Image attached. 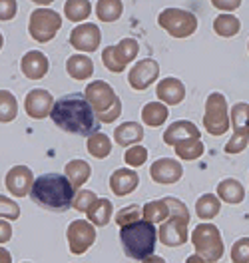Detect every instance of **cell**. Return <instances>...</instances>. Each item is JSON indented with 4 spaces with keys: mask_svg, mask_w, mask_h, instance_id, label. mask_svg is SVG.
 I'll return each instance as SVG.
<instances>
[{
    "mask_svg": "<svg viewBox=\"0 0 249 263\" xmlns=\"http://www.w3.org/2000/svg\"><path fill=\"white\" fill-rule=\"evenodd\" d=\"M216 196L219 197L221 201L235 205V203H241V201L245 199V187L235 180V178H227V180H223L217 183Z\"/></svg>",
    "mask_w": 249,
    "mask_h": 263,
    "instance_id": "obj_24",
    "label": "cell"
},
{
    "mask_svg": "<svg viewBox=\"0 0 249 263\" xmlns=\"http://www.w3.org/2000/svg\"><path fill=\"white\" fill-rule=\"evenodd\" d=\"M102 42V32L94 22H82L70 32V44L78 52H96Z\"/></svg>",
    "mask_w": 249,
    "mask_h": 263,
    "instance_id": "obj_12",
    "label": "cell"
},
{
    "mask_svg": "<svg viewBox=\"0 0 249 263\" xmlns=\"http://www.w3.org/2000/svg\"><path fill=\"white\" fill-rule=\"evenodd\" d=\"M233 263H249V237H239L232 247Z\"/></svg>",
    "mask_w": 249,
    "mask_h": 263,
    "instance_id": "obj_40",
    "label": "cell"
},
{
    "mask_svg": "<svg viewBox=\"0 0 249 263\" xmlns=\"http://www.w3.org/2000/svg\"><path fill=\"white\" fill-rule=\"evenodd\" d=\"M241 30V22L233 14H227V12H221L219 16L214 20V32L221 38H233L235 34Z\"/></svg>",
    "mask_w": 249,
    "mask_h": 263,
    "instance_id": "obj_31",
    "label": "cell"
},
{
    "mask_svg": "<svg viewBox=\"0 0 249 263\" xmlns=\"http://www.w3.org/2000/svg\"><path fill=\"white\" fill-rule=\"evenodd\" d=\"M138 183H140V178H138V174L133 170H130V167H120V170H116L110 176V190L118 197L130 196L132 192H136Z\"/></svg>",
    "mask_w": 249,
    "mask_h": 263,
    "instance_id": "obj_19",
    "label": "cell"
},
{
    "mask_svg": "<svg viewBox=\"0 0 249 263\" xmlns=\"http://www.w3.org/2000/svg\"><path fill=\"white\" fill-rule=\"evenodd\" d=\"M64 176H66L70 183L74 185V190H80L86 181L90 180L92 176V167L86 160H72L66 164V170H64Z\"/></svg>",
    "mask_w": 249,
    "mask_h": 263,
    "instance_id": "obj_25",
    "label": "cell"
},
{
    "mask_svg": "<svg viewBox=\"0 0 249 263\" xmlns=\"http://www.w3.org/2000/svg\"><path fill=\"white\" fill-rule=\"evenodd\" d=\"M112 212H114L112 201L106 199V197H98V199L90 205V210L86 212V217H88V221H90L94 228H106V226L112 221Z\"/></svg>",
    "mask_w": 249,
    "mask_h": 263,
    "instance_id": "obj_22",
    "label": "cell"
},
{
    "mask_svg": "<svg viewBox=\"0 0 249 263\" xmlns=\"http://www.w3.org/2000/svg\"><path fill=\"white\" fill-rule=\"evenodd\" d=\"M191 243L196 255L205 263H216L223 257V237L214 223H199L191 231Z\"/></svg>",
    "mask_w": 249,
    "mask_h": 263,
    "instance_id": "obj_4",
    "label": "cell"
},
{
    "mask_svg": "<svg viewBox=\"0 0 249 263\" xmlns=\"http://www.w3.org/2000/svg\"><path fill=\"white\" fill-rule=\"evenodd\" d=\"M158 24L174 38H187L198 30V16L183 8H166L158 14Z\"/></svg>",
    "mask_w": 249,
    "mask_h": 263,
    "instance_id": "obj_5",
    "label": "cell"
},
{
    "mask_svg": "<svg viewBox=\"0 0 249 263\" xmlns=\"http://www.w3.org/2000/svg\"><path fill=\"white\" fill-rule=\"evenodd\" d=\"M249 142V132H235L233 138L225 146V154H239L243 152Z\"/></svg>",
    "mask_w": 249,
    "mask_h": 263,
    "instance_id": "obj_42",
    "label": "cell"
},
{
    "mask_svg": "<svg viewBox=\"0 0 249 263\" xmlns=\"http://www.w3.org/2000/svg\"><path fill=\"white\" fill-rule=\"evenodd\" d=\"M62 26V16L52 8H36L28 18V32L36 42H50Z\"/></svg>",
    "mask_w": 249,
    "mask_h": 263,
    "instance_id": "obj_6",
    "label": "cell"
},
{
    "mask_svg": "<svg viewBox=\"0 0 249 263\" xmlns=\"http://www.w3.org/2000/svg\"><path fill=\"white\" fill-rule=\"evenodd\" d=\"M174 152H176V156L183 160V162H191V160H198L203 156V144H201V140L199 138H189V140H182V142H176L174 146Z\"/></svg>",
    "mask_w": 249,
    "mask_h": 263,
    "instance_id": "obj_26",
    "label": "cell"
},
{
    "mask_svg": "<svg viewBox=\"0 0 249 263\" xmlns=\"http://www.w3.org/2000/svg\"><path fill=\"white\" fill-rule=\"evenodd\" d=\"M185 263H205L199 255H189L187 259H185Z\"/></svg>",
    "mask_w": 249,
    "mask_h": 263,
    "instance_id": "obj_49",
    "label": "cell"
},
{
    "mask_svg": "<svg viewBox=\"0 0 249 263\" xmlns=\"http://www.w3.org/2000/svg\"><path fill=\"white\" fill-rule=\"evenodd\" d=\"M98 197L94 192H90V190H78L76 192V196H74V201H72V208L76 210V212H88L90 210V205L96 201Z\"/></svg>",
    "mask_w": 249,
    "mask_h": 263,
    "instance_id": "obj_39",
    "label": "cell"
},
{
    "mask_svg": "<svg viewBox=\"0 0 249 263\" xmlns=\"http://www.w3.org/2000/svg\"><path fill=\"white\" fill-rule=\"evenodd\" d=\"M18 217H20V205H18L12 197L0 194V219L16 221Z\"/></svg>",
    "mask_w": 249,
    "mask_h": 263,
    "instance_id": "obj_38",
    "label": "cell"
},
{
    "mask_svg": "<svg viewBox=\"0 0 249 263\" xmlns=\"http://www.w3.org/2000/svg\"><path fill=\"white\" fill-rule=\"evenodd\" d=\"M124 12L122 0H98L96 2V16L102 22H116Z\"/></svg>",
    "mask_w": 249,
    "mask_h": 263,
    "instance_id": "obj_33",
    "label": "cell"
},
{
    "mask_svg": "<svg viewBox=\"0 0 249 263\" xmlns=\"http://www.w3.org/2000/svg\"><path fill=\"white\" fill-rule=\"evenodd\" d=\"M144 263H167L162 255H149V257H146L144 259Z\"/></svg>",
    "mask_w": 249,
    "mask_h": 263,
    "instance_id": "obj_48",
    "label": "cell"
},
{
    "mask_svg": "<svg viewBox=\"0 0 249 263\" xmlns=\"http://www.w3.org/2000/svg\"><path fill=\"white\" fill-rule=\"evenodd\" d=\"M18 116L16 96L10 90H0V124H10Z\"/></svg>",
    "mask_w": 249,
    "mask_h": 263,
    "instance_id": "obj_34",
    "label": "cell"
},
{
    "mask_svg": "<svg viewBox=\"0 0 249 263\" xmlns=\"http://www.w3.org/2000/svg\"><path fill=\"white\" fill-rule=\"evenodd\" d=\"M50 118L60 130L68 134L88 138L94 132H100V120L94 108L84 98V94H78V92L54 100Z\"/></svg>",
    "mask_w": 249,
    "mask_h": 263,
    "instance_id": "obj_1",
    "label": "cell"
},
{
    "mask_svg": "<svg viewBox=\"0 0 249 263\" xmlns=\"http://www.w3.org/2000/svg\"><path fill=\"white\" fill-rule=\"evenodd\" d=\"M229 122L233 124L235 132H249V104H235L229 114Z\"/></svg>",
    "mask_w": 249,
    "mask_h": 263,
    "instance_id": "obj_35",
    "label": "cell"
},
{
    "mask_svg": "<svg viewBox=\"0 0 249 263\" xmlns=\"http://www.w3.org/2000/svg\"><path fill=\"white\" fill-rule=\"evenodd\" d=\"M187 223L185 219L180 217H167L164 223H160V231H158V237H160V243L166 247H180L187 243Z\"/></svg>",
    "mask_w": 249,
    "mask_h": 263,
    "instance_id": "obj_13",
    "label": "cell"
},
{
    "mask_svg": "<svg viewBox=\"0 0 249 263\" xmlns=\"http://www.w3.org/2000/svg\"><path fill=\"white\" fill-rule=\"evenodd\" d=\"M221 210V199L214 194H203L199 196V199L196 201V215L203 221L214 219Z\"/></svg>",
    "mask_w": 249,
    "mask_h": 263,
    "instance_id": "obj_29",
    "label": "cell"
},
{
    "mask_svg": "<svg viewBox=\"0 0 249 263\" xmlns=\"http://www.w3.org/2000/svg\"><path fill=\"white\" fill-rule=\"evenodd\" d=\"M28 196L32 197V201L38 208H42L46 212L62 214L72 208L76 190L62 174H42V176L34 178L32 190Z\"/></svg>",
    "mask_w": 249,
    "mask_h": 263,
    "instance_id": "obj_2",
    "label": "cell"
},
{
    "mask_svg": "<svg viewBox=\"0 0 249 263\" xmlns=\"http://www.w3.org/2000/svg\"><path fill=\"white\" fill-rule=\"evenodd\" d=\"M142 140H144V128L138 122H124L114 130V142L118 146L130 148V146H136Z\"/></svg>",
    "mask_w": 249,
    "mask_h": 263,
    "instance_id": "obj_21",
    "label": "cell"
},
{
    "mask_svg": "<svg viewBox=\"0 0 249 263\" xmlns=\"http://www.w3.org/2000/svg\"><path fill=\"white\" fill-rule=\"evenodd\" d=\"M86 148H88V154L96 160H104L110 156L112 152V142L106 134L102 132H94L92 136H88V142H86Z\"/></svg>",
    "mask_w": 249,
    "mask_h": 263,
    "instance_id": "obj_28",
    "label": "cell"
},
{
    "mask_svg": "<svg viewBox=\"0 0 249 263\" xmlns=\"http://www.w3.org/2000/svg\"><path fill=\"white\" fill-rule=\"evenodd\" d=\"M241 2L243 0H212V4L216 6L217 10H221V12H233V10H237L239 6H241Z\"/></svg>",
    "mask_w": 249,
    "mask_h": 263,
    "instance_id": "obj_45",
    "label": "cell"
},
{
    "mask_svg": "<svg viewBox=\"0 0 249 263\" xmlns=\"http://www.w3.org/2000/svg\"><path fill=\"white\" fill-rule=\"evenodd\" d=\"M164 201L169 210V217H180V219L189 221V212H187V205L183 201L176 199V197H164Z\"/></svg>",
    "mask_w": 249,
    "mask_h": 263,
    "instance_id": "obj_41",
    "label": "cell"
},
{
    "mask_svg": "<svg viewBox=\"0 0 249 263\" xmlns=\"http://www.w3.org/2000/svg\"><path fill=\"white\" fill-rule=\"evenodd\" d=\"M122 249L130 259L144 261L146 257L154 255L156 241H158V228L146 219H138L120 230Z\"/></svg>",
    "mask_w": 249,
    "mask_h": 263,
    "instance_id": "obj_3",
    "label": "cell"
},
{
    "mask_svg": "<svg viewBox=\"0 0 249 263\" xmlns=\"http://www.w3.org/2000/svg\"><path fill=\"white\" fill-rule=\"evenodd\" d=\"M158 76H160V64L154 58H144V60H138L130 68L128 84L132 86L133 90L144 92V90H148L149 86L158 80Z\"/></svg>",
    "mask_w": 249,
    "mask_h": 263,
    "instance_id": "obj_10",
    "label": "cell"
},
{
    "mask_svg": "<svg viewBox=\"0 0 249 263\" xmlns=\"http://www.w3.org/2000/svg\"><path fill=\"white\" fill-rule=\"evenodd\" d=\"M12 239V226L8 219H0V246Z\"/></svg>",
    "mask_w": 249,
    "mask_h": 263,
    "instance_id": "obj_46",
    "label": "cell"
},
{
    "mask_svg": "<svg viewBox=\"0 0 249 263\" xmlns=\"http://www.w3.org/2000/svg\"><path fill=\"white\" fill-rule=\"evenodd\" d=\"M124 162L130 165V167H140V165H144L148 162V149L144 148V146H140V144L130 146V148L126 149V154H124Z\"/></svg>",
    "mask_w": 249,
    "mask_h": 263,
    "instance_id": "obj_37",
    "label": "cell"
},
{
    "mask_svg": "<svg viewBox=\"0 0 249 263\" xmlns=\"http://www.w3.org/2000/svg\"><path fill=\"white\" fill-rule=\"evenodd\" d=\"M18 12V2L16 0H0V20L8 22L16 16Z\"/></svg>",
    "mask_w": 249,
    "mask_h": 263,
    "instance_id": "obj_43",
    "label": "cell"
},
{
    "mask_svg": "<svg viewBox=\"0 0 249 263\" xmlns=\"http://www.w3.org/2000/svg\"><path fill=\"white\" fill-rule=\"evenodd\" d=\"M66 72L74 80H88L94 74V62L86 54H72L66 60Z\"/></svg>",
    "mask_w": 249,
    "mask_h": 263,
    "instance_id": "obj_23",
    "label": "cell"
},
{
    "mask_svg": "<svg viewBox=\"0 0 249 263\" xmlns=\"http://www.w3.org/2000/svg\"><path fill=\"white\" fill-rule=\"evenodd\" d=\"M54 106V96L44 88H34L24 98V110L32 120H44L48 118Z\"/></svg>",
    "mask_w": 249,
    "mask_h": 263,
    "instance_id": "obj_15",
    "label": "cell"
},
{
    "mask_svg": "<svg viewBox=\"0 0 249 263\" xmlns=\"http://www.w3.org/2000/svg\"><path fill=\"white\" fill-rule=\"evenodd\" d=\"M120 114H122V102L116 98V102L112 104V108H110V110H106L104 114H96V116H98L100 124H112L114 120L120 118Z\"/></svg>",
    "mask_w": 249,
    "mask_h": 263,
    "instance_id": "obj_44",
    "label": "cell"
},
{
    "mask_svg": "<svg viewBox=\"0 0 249 263\" xmlns=\"http://www.w3.org/2000/svg\"><path fill=\"white\" fill-rule=\"evenodd\" d=\"M247 50H249V42H247Z\"/></svg>",
    "mask_w": 249,
    "mask_h": 263,
    "instance_id": "obj_52",
    "label": "cell"
},
{
    "mask_svg": "<svg viewBox=\"0 0 249 263\" xmlns=\"http://www.w3.org/2000/svg\"><path fill=\"white\" fill-rule=\"evenodd\" d=\"M24 263H28V261H24Z\"/></svg>",
    "mask_w": 249,
    "mask_h": 263,
    "instance_id": "obj_53",
    "label": "cell"
},
{
    "mask_svg": "<svg viewBox=\"0 0 249 263\" xmlns=\"http://www.w3.org/2000/svg\"><path fill=\"white\" fill-rule=\"evenodd\" d=\"M138 219H142V208L136 205V203L122 208V210L116 212V215H114V221H116L120 228H124V226H128V223H133V221H138Z\"/></svg>",
    "mask_w": 249,
    "mask_h": 263,
    "instance_id": "obj_36",
    "label": "cell"
},
{
    "mask_svg": "<svg viewBox=\"0 0 249 263\" xmlns=\"http://www.w3.org/2000/svg\"><path fill=\"white\" fill-rule=\"evenodd\" d=\"M201 132L198 130V126L194 122H187V120H178L174 122L166 132H164V142L167 146H174L176 142H182V140H189V138H199Z\"/></svg>",
    "mask_w": 249,
    "mask_h": 263,
    "instance_id": "obj_20",
    "label": "cell"
},
{
    "mask_svg": "<svg viewBox=\"0 0 249 263\" xmlns=\"http://www.w3.org/2000/svg\"><path fill=\"white\" fill-rule=\"evenodd\" d=\"M2 46H4V36H2V32H0V50H2Z\"/></svg>",
    "mask_w": 249,
    "mask_h": 263,
    "instance_id": "obj_51",
    "label": "cell"
},
{
    "mask_svg": "<svg viewBox=\"0 0 249 263\" xmlns=\"http://www.w3.org/2000/svg\"><path fill=\"white\" fill-rule=\"evenodd\" d=\"M167 116L169 112H167L166 104H162V102H148L142 108V120L149 128H160L167 120Z\"/></svg>",
    "mask_w": 249,
    "mask_h": 263,
    "instance_id": "obj_27",
    "label": "cell"
},
{
    "mask_svg": "<svg viewBox=\"0 0 249 263\" xmlns=\"http://www.w3.org/2000/svg\"><path fill=\"white\" fill-rule=\"evenodd\" d=\"M156 96L160 98L162 104L167 106H178L182 104L185 98V86L180 78H174V76H167L164 80H160L156 86Z\"/></svg>",
    "mask_w": 249,
    "mask_h": 263,
    "instance_id": "obj_18",
    "label": "cell"
},
{
    "mask_svg": "<svg viewBox=\"0 0 249 263\" xmlns=\"http://www.w3.org/2000/svg\"><path fill=\"white\" fill-rule=\"evenodd\" d=\"M66 239L72 255H84L96 243V228L88 219H74L68 226Z\"/></svg>",
    "mask_w": 249,
    "mask_h": 263,
    "instance_id": "obj_9",
    "label": "cell"
},
{
    "mask_svg": "<svg viewBox=\"0 0 249 263\" xmlns=\"http://www.w3.org/2000/svg\"><path fill=\"white\" fill-rule=\"evenodd\" d=\"M20 70L28 80H42L50 70L48 56L40 50H30L22 56L20 60Z\"/></svg>",
    "mask_w": 249,
    "mask_h": 263,
    "instance_id": "obj_17",
    "label": "cell"
},
{
    "mask_svg": "<svg viewBox=\"0 0 249 263\" xmlns=\"http://www.w3.org/2000/svg\"><path fill=\"white\" fill-rule=\"evenodd\" d=\"M84 98L90 102V106L94 108L96 114H104L106 110L112 108V104L116 102V92L114 88L104 80H96V82L88 84L84 90Z\"/></svg>",
    "mask_w": 249,
    "mask_h": 263,
    "instance_id": "obj_11",
    "label": "cell"
},
{
    "mask_svg": "<svg viewBox=\"0 0 249 263\" xmlns=\"http://www.w3.org/2000/svg\"><path fill=\"white\" fill-rule=\"evenodd\" d=\"M229 114H227V100L223 94L214 92L205 100V116H203V126L207 134L221 136L229 130Z\"/></svg>",
    "mask_w": 249,
    "mask_h": 263,
    "instance_id": "obj_7",
    "label": "cell"
},
{
    "mask_svg": "<svg viewBox=\"0 0 249 263\" xmlns=\"http://www.w3.org/2000/svg\"><path fill=\"white\" fill-rule=\"evenodd\" d=\"M167 217H169V210H167V205L164 199L148 201V203L142 208V219H146V221L154 223V226L164 223Z\"/></svg>",
    "mask_w": 249,
    "mask_h": 263,
    "instance_id": "obj_30",
    "label": "cell"
},
{
    "mask_svg": "<svg viewBox=\"0 0 249 263\" xmlns=\"http://www.w3.org/2000/svg\"><path fill=\"white\" fill-rule=\"evenodd\" d=\"M149 176L156 183L171 185L178 183L183 176V165L174 158H160L149 165Z\"/></svg>",
    "mask_w": 249,
    "mask_h": 263,
    "instance_id": "obj_14",
    "label": "cell"
},
{
    "mask_svg": "<svg viewBox=\"0 0 249 263\" xmlns=\"http://www.w3.org/2000/svg\"><path fill=\"white\" fill-rule=\"evenodd\" d=\"M92 14V4L90 0H66L64 4V16L72 22H80L88 20V16Z\"/></svg>",
    "mask_w": 249,
    "mask_h": 263,
    "instance_id": "obj_32",
    "label": "cell"
},
{
    "mask_svg": "<svg viewBox=\"0 0 249 263\" xmlns=\"http://www.w3.org/2000/svg\"><path fill=\"white\" fill-rule=\"evenodd\" d=\"M4 183H6V190L16 197H26L32 190L34 183V176L32 170L28 165H14L8 170L6 178H4Z\"/></svg>",
    "mask_w": 249,
    "mask_h": 263,
    "instance_id": "obj_16",
    "label": "cell"
},
{
    "mask_svg": "<svg viewBox=\"0 0 249 263\" xmlns=\"http://www.w3.org/2000/svg\"><path fill=\"white\" fill-rule=\"evenodd\" d=\"M30 2H34V4H40V6H48V4H52L54 0H30Z\"/></svg>",
    "mask_w": 249,
    "mask_h": 263,
    "instance_id": "obj_50",
    "label": "cell"
},
{
    "mask_svg": "<svg viewBox=\"0 0 249 263\" xmlns=\"http://www.w3.org/2000/svg\"><path fill=\"white\" fill-rule=\"evenodd\" d=\"M138 52H140L138 40H133V38H124V40L118 42L116 46H106V48H104V52H102V62H104V66H106L110 72L120 74V72L126 70V66L130 64L132 60H136Z\"/></svg>",
    "mask_w": 249,
    "mask_h": 263,
    "instance_id": "obj_8",
    "label": "cell"
},
{
    "mask_svg": "<svg viewBox=\"0 0 249 263\" xmlns=\"http://www.w3.org/2000/svg\"><path fill=\"white\" fill-rule=\"evenodd\" d=\"M0 263H12V255H10V251L2 246H0Z\"/></svg>",
    "mask_w": 249,
    "mask_h": 263,
    "instance_id": "obj_47",
    "label": "cell"
}]
</instances>
